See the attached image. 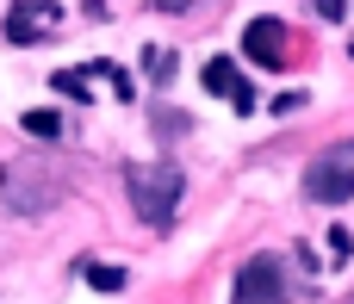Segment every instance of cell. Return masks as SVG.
I'll list each match as a JSON object with an SVG mask.
<instances>
[{
  "instance_id": "obj_1",
  "label": "cell",
  "mask_w": 354,
  "mask_h": 304,
  "mask_svg": "<svg viewBox=\"0 0 354 304\" xmlns=\"http://www.w3.org/2000/svg\"><path fill=\"white\" fill-rule=\"evenodd\" d=\"M124 193H131V205L149 230H168L174 211H180V193H187V174H180V162H131Z\"/></svg>"
},
{
  "instance_id": "obj_2",
  "label": "cell",
  "mask_w": 354,
  "mask_h": 304,
  "mask_svg": "<svg viewBox=\"0 0 354 304\" xmlns=\"http://www.w3.org/2000/svg\"><path fill=\"white\" fill-rule=\"evenodd\" d=\"M305 199H311V205H348L354 199V143L324 149V155L305 168Z\"/></svg>"
},
{
  "instance_id": "obj_3",
  "label": "cell",
  "mask_w": 354,
  "mask_h": 304,
  "mask_svg": "<svg viewBox=\"0 0 354 304\" xmlns=\"http://www.w3.org/2000/svg\"><path fill=\"white\" fill-rule=\"evenodd\" d=\"M236 304H286V280H280V261H274V255L243 261V274H236Z\"/></svg>"
},
{
  "instance_id": "obj_4",
  "label": "cell",
  "mask_w": 354,
  "mask_h": 304,
  "mask_svg": "<svg viewBox=\"0 0 354 304\" xmlns=\"http://www.w3.org/2000/svg\"><path fill=\"white\" fill-rule=\"evenodd\" d=\"M243 56L261 62V68H286V62H292V56H286V25H280V19H249Z\"/></svg>"
},
{
  "instance_id": "obj_5",
  "label": "cell",
  "mask_w": 354,
  "mask_h": 304,
  "mask_svg": "<svg viewBox=\"0 0 354 304\" xmlns=\"http://www.w3.org/2000/svg\"><path fill=\"white\" fill-rule=\"evenodd\" d=\"M205 87H212L218 99H230L236 112H255V87H249V75H243L230 56H212V62H205Z\"/></svg>"
},
{
  "instance_id": "obj_6",
  "label": "cell",
  "mask_w": 354,
  "mask_h": 304,
  "mask_svg": "<svg viewBox=\"0 0 354 304\" xmlns=\"http://www.w3.org/2000/svg\"><path fill=\"white\" fill-rule=\"evenodd\" d=\"M44 31H50V19H37V12H12V19H6V37H12V44H31V37H44Z\"/></svg>"
},
{
  "instance_id": "obj_7",
  "label": "cell",
  "mask_w": 354,
  "mask_h": 304,
  "mask_svg": "<svg viewBox=\"0 0 354 304\" xmlns=\"http://www.w3.org/2000/svg\"><path fill=\"white\" fill-rule=\"evenodd\" d=\"M50 87H56L62 99H75V106H87V75H75V68H56V75H50Z\"/></svg>"
},
{
  "instance_id": "obj_8",
  "label": "cell",
  "mask_w": 354,
  "mask_h": 304,
  "mask_svg": "<svg viewBox=\"0 0 354 304\" xmlns=\"http://www.w3.org/2000/svg\"><path fill=\"white\" fill-rule=\"evenodd\" d=\"M25 131L50 143V137H62V118H56V112H25Z\"/></svg>"
},
{
  "instance_id": "obj_9",
  "label": "cell",
  "mask_w": 354,
  "mask_h": 304,
  "mask_svg": "<svg viewBox=\"0 0 354 304\" xmlns=\"http://www.w3.org/2000/svg\"><path fill=\"white\" fill-rule=\"evenodd\" d=\"M87 274V286H100V292H124V274L118 267H81Z\"/></svg>"
},
{
  "instance_id": "obj_10",
  "label": "cell",
  "mask_w": 354,
  "mask_h": 304,
  "mask_svg": "<svg viewBox=\"0 0 354 304\" xmlns=\"http://www.w3.org/2000/svg\"><path fill=\"white\" fill-rule=\"evenodd\" d=\"M342 6H348V0H317V12H324V19H342Z\"/></svg>"
}]
</instances>
